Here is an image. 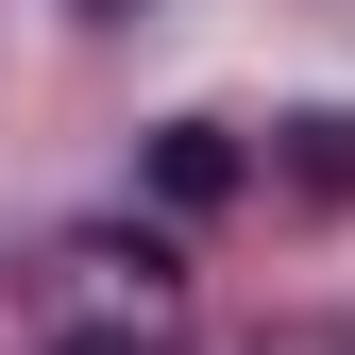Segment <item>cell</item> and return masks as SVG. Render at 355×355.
<instances>
[{
	"label": "cell",
	"instance_id": "7a4b0ae2",
	"mask_svg": "<svg viewBox=\"0 0 355 355\" xmlns=\"http://www.w3.org/2000/svg\"><path fill=\"white\" fill-rule=\"evenodd\" d=\"M153 169H169V203H220V187H237V153H220V136H203V119H187V136H169Z\"/></svg>",
	"mask_w": 355,
	"mask_h": 355
},
{
	"label": "cell",
	"instance_id": "6da1fadb",
	"mask_svg": "<svg viewBox=\"0 0 355 355\" xmlns=\"http://www.w3.org/2000/svg\"><path fill=\"white\" fill-rule=\"evenodd\" d=\"M187 338H203V288L136 220H68L17 271V355H187Z\"/></svg>",
	"mask_w": 355,
	"mask_h": 355
}]
</instances>
